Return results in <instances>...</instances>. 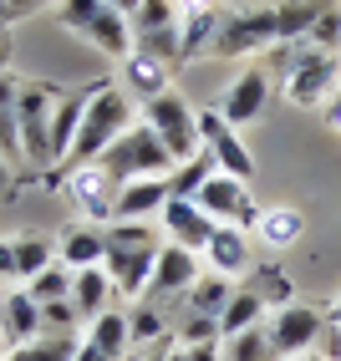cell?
<instances>
[{"label": "cell", "mask_w": 341, "mask_h": 361, "mask_svg": "<svg viewBox=\"0 0 341 361\" xmlns=\"http://www.w3.org/2000/svg\"><path fill=\"white\" fill-rule=\"evenodd\" d=\"M168 239L158 234V224H133V219H112L107 224V259L102 270L112 275V290L117 300H143L153 285V264L163 255Z\"/></svg>", "instance_id": "1"}, {"label": "cell", "mask_w": 341, "mask_h": 361, "mask_svg": "<svg viewBox=\"0 0 341 361\" xmlns=\"http://www.w3.org/2000/svg\"><path fill=\"white\" fill-rule=\"evenodd\" d=\"M138 123V112H133V97L117 82H102V87H92V97H87V117H82V133L77 142H71V158L61 168H87V163H102V153L112 148L117 137H123L128 128Z\"/></svg>", "instance_id": "2"}, {"label": "cell", "mask_w": 341, "mask_h": 361, "mask_svg": "<svg viewBox=\"0 0 341 361\" xmlns=\"http://www.w3.org/2000/svg\"><path fill=\"white\" fill-rule=\"evenodd\" d=\"M174 168H179V163L168 158V148L158 142V133H153L148 123H133V128L102 153V173H107L117 188L133 183V178H168Z\"/></svg>", "instance_id": "3"}, {"label": "cell", "mask_w": 341, "mask_h": 361, "mask_svg": "<svg viewBox=\"0 0 341 361\" xmlns=\"http://www.w3.org/2000/svg\"><path fill=\"white\" fill-rule=\"evenodd\" d=\"M52 112H56V92L46 82H20L16 87V117H20V148H26L31 173H56V153H52Z\"/></svg>", "instance_id": "4"}, {"label": "cell", "mask_w": 341, "mask_h": 361, "mask_svg": "<svg viewBox=\"0 0 341 361\" xmlns=\"http://www.w3.org/2000/svg\"><path fill=\"white\" fill-rule=\"evenodd\" d=\"M143 123H148L158 133V142L168 148V158L174 163H189V158H199V112H193L179 92H163V97L153 102H143Z\"/></svg>", "instance_id": "5"}, {"label": "cell", "mask_w": 341, "mask_h": 361, "mask_svg": "<svg viewBox=\"0 0 341 361\" xmlns=\"http://www.w3.org/2000/svg\"><path fill=\"white\" fill-rule=\"evenodd\" d=\"M336 87H341V61L331 51H311V46H301L290 71L280 77L285 102H296V107H326Z\"/></svg>", "instance_id": "6"}, {"label": "cell", "mask_w": 341, "mask_h": 361, "mask_svg": "<svg viewBox=\"0 0 341 361\" xmlns=\"http://www.w3.org/2000/svg\"><path fill=\"white\" fill-rule=\"evenodd\" d=\"M260 46H280L275 6H250V11H229V16H219V36H214V51H209V56L239 61V56L260 51Z\"/></svg>", "instance_id": "7"}, {"label": "cell", "mask_w": 341, "mask_h": 361, "mask_svg": "<svg viewBox=\"0 0 341 361\" xmlns=\"http://www.w3.org/2000/svg\"><path fill=\"white\" fill-rule=\"evenodd\" d=\"M61 199L77 209V219L87 224H112L117 219V183L102 173V163H87V168H66L56 178Z\"/></svg>", "instance_id": "8"}, {"label": "cell", "mask_w": 341, "mask_h": 361, "mask_svg": "<svg viewBox=\"0 0 341 361\" xmlns=\"http://www.w3.org/2000/svg\"><path fill=\"white\" fill-rule=\"evenodd\" d=\"M265 336H270V346H275V361H296V356H311L316 341L326 336V316L296 300V305H285L265 321Z\"/></svg>", "instance_id": "9"}, {"label": "cell", "mask_w": 341, "mask_h": 361, "mask_svg": "<svg viewBox=\"0 0 341 361\" xmlns=\"http://www.w3.org/2000/svg\"><path fill=\"white\" fill-rule=\"evenodd\" d=\"M199 148L214 158L219 173H234V178H255V153L245 148V137H239V128H229L225 117H219V107H199Z\"/></svg>", "instance_id": "10"}, {"label": "cell", "mask_w": 341, "mask_h": 361, "mask_svg": "<svg viewBox=\"0 0 341 361\" xmlns=\"http://www.w3.org/2000/svg\"><path fill=\"white\" fill-rule=\"evenodd\" d=\"M199 204L214 224H234V229H255V219H260V209H255V199H250V183L245 178H234V173H209V183L199 188Z\"/></svg>", "instance_id": "11"}, {"label": "cell", "mask_w": 341, "mask_h": 361, "mask_svg": "<svg viewBox=\"0 0 341 361\" xmlns=\"http://www.w3.org/2000/svg\"><path fill=\"white\" fill-rule=\"evenodd\" d=\"M265 107H270V71H265V66H245V71L225 87V97H219V117H225L229 128L260 123Z\"/></svg>", "instance_id": "12"}, {"label": "cell", "mask_w": 341, "mask_h": 361, "mask_svg": "<svg viewBox=\"0 0 341 361\" xmlns=\"http://www.w3.org/2000/svg\"><path fill=\"white\" fill-rule=\"evenodd\" d=\"M199 259L204 255H193L184 245H163L158 264H153V285H148V305H168V300H184L193 285H199Z\"/></svg>", "instance_id": "13"}, {"label": "cell", "mask_w": 341, "mask_h": 361, "mask_svg": "<svg viewBox=\"0 0 341 361\" xmlns=\"http://www.w3.org/2000/svg\"><path fill=\"white\" fill-rule=\"evenodd\" d=\"M158 229H163L168 245H184V250H193V255H204L219 224H214L193 199H168V209L158 214Z\"/></svg>", "instance_id": "14"}, {"label": "cell", "mask_w": 341, "mask_h": 361, "mask_svg": "<svg viewBox=\"0 0 341 361\" xmlns=\"http://www.w3.org/2000/svg\"><path fill=\"white\" fill-rule=\"evenodd\" d=\"M56 259L66 264L71 275L77 270H97L107 259V224H87V219H71L56 234Z\"/></svg>", "instance_id": "15"}, {"label": "cell", "mask_w": 341, "mask_h": 361, "mask_svg": "<svg viewBox=\"0 0 341 361\" xmlns=\"http://www.w3.org/2000/svg\"><path fill=\"white\" fill-rule=\"evenodd\" d=\"M168 199H174L168 178H133V183H123V188H117V219L153 224L158 214L168 209Z\"/></svg>", "instance_id": "16"}, {"label": "cell", "mask_w": 341, "mask_h": 361, "mask_svg": "<svg viewBox=\"0 0 341 361\" xmlns=\"http://www.w3.org/2000/svg\"><path fill=\"white\" fill-rule=\"evenodd\" d=\"M41 336V305L31 300L26 285H16V290L0 300V341L6 346H26Z\"/></svg>", "instance_id": "17"}, {"label": "cell", "mask_w": 341, "mask_h": 361, "mask_svg": "<svg viewBox=\"0 0 341 361\" xmlns=\"http://www.w3.org/2000/svg\"><path fill=\"white\" fill-rule=\"evenodd\" d=\"M204 264H209V275H225V280H245L255 270V259H250V245H245V234H239L234 224H219L214 239H209V250H204Z\"/></svg>", "instance_id": "18"}, {"label": "cell", "mask_w": 341, "mask_h": 361, "mask_svg": "<svg viewBox=\"0 0 341 361\" xmlns=\"http://www.w3.org/2000/svg\"><path fill=\"white\" fill-rule=\"evenodd\" d=\"M87 97L92 92H56V112H52V153H56V168L71 158V142L82 133V117H87Z\"/></svg>", "instance_id": "19"}, {"label": "cell", "mask_w": 341, "mask_h": 361, "mask_svg": "<svg viewBox=\"0 0 341 361\" xmlns=\"http://www.w3.org/2000/svg\"><path fill=\"white\" fill-rule=\"evenodd\" d=\"M92 46H97V51H102V56H112V61H128L133 51H138V36H133V20L128 16H117V11H97V20H92V26L82 31Z\"/></svg>", "instance_id": "20"}, {"label": "cell", "mask_w": 341, "mask_h": 361, "mask_svg": "<svg viewBox=\"0 0 341 361\" xmlns=\"http://www.w3.org/2000/svg\"><path fill=\"white\" fill-rule=\"evenodd\" d=\"M112 300H117V290H112V275L102 270V264H97V270H77V275H71V305H77L82 321L107 316Z\"/></svg>", "instance_id": "21"}, {"label": "cell", "mask_w": 341, "mask_h": 361, "mask_svg": "<svg viewBox=\"0 0 341 361\" xmlns=\"http://www.w3.org/2000/svg\"><path fill=\"white\" fill-rule=\"evenodd\" d=\"M123 92L138 97V102H153V97H163V92H174L168 87V66L158 56H148V51H133L123 61Z\"/></svg>", "instance_id": "22"}, {"label": "cell", "mask_w": 341, "mask_h": 361, "mask_svg": "<svg viewBox=\"0 0 341 361\" xmlns=\"http://www.w3.org/2000/svg\"><path fill=\"white\" fill-rule=\"evenodd\" d=\"M16 280L20 285H31L41 270H52L56 264V239H46V234H31V229H16Z\"/></svg>", "instance_id": "23"}, {"label": "cell", "mask_w": 341, "mask_h": 361, "mask_svg": "<svg viewBox=\"0 0 341 361\" xmlns=\"http://www.w3.org/2000/svg\"><path fill=\"white\" fill-rule=\"evenodd\" d=\"M239 285H250V290L265 300V310H270V316H275V310H285V305H296V280H290L280 264H255V270L239 280Z\"/></svg>", "instance_id": "24"}, {"label": "cell", "mask_w": 341, "mask_h": 361, "mask_svg": "<svg viewBox=\"0 0 341 361\" xmlns=\"http://www.w3.org/2000/svg\"><path fill=\"white\" fill-rule=\"evenodd\" d=\"M331 6L326 0H275V26H280V46H290V41H306L311 36V26L321 20Z\"/></svg>", "instance_id": "25"}, {"label": "cell", "mask_w": 341, "mask_h": 361, "mask_svg": "<svg viewBox=\"0 0 341 361\" xmlns=\"http://www.w3.org/2000/svg\"><path fill=\"white\" fill-rule=\"evenodd\" d=\"M265 321H270L265 300L250 290V285H234L229 305L219 310V331H225V336H239V331H255V326H265Z\"/></svg>", "instance_id": "26"}, {"label": "cell", "mask_w": 341, "mask_h": 361, "mask_svg": "<svg viewBox=\"0 0 341 361\" xmlns=\"http://www.w3.org/2000/svg\"><path fill=\"white\" fill-rule=\"evenodd\" d=\"M16 77L0 71V158L6 163H26V148H20V117H16Z\"/></svg>", "instance_id": "27"}, {"label": "cell", "mask_w": 341, "mask_h": 361, "mask_svg": "<svg viewBox=\"0 0 341 361\" xmlns=\"http://www.w3.org/2000/svg\"><path fill=\"white\" fill-rule=\"evenodd\" d=\"M255 234L265 239L270 250H285V245H296V239L306 234V214L301 209H260V219H255Z\"/></svg>", "instance_id": "28"}, {"label": "cell", "mask_w": 341, "mask_h": 361, "mask_svg": "<svg viewBox=\"0 0 341 361\" xmlns=\"http://www.w3.org/2000/svg\"><path fill=\"white\" fill-rule=\"evenodd\" d=\"M229 295H234V280H225V275H199V285L184 295V316H219V310L229 305Z\"/></svg>", "instance_id": "29"}, {"label": "cell", "mask_w": 341, "mask_h": 361, "mask_svg": "<svg viewBox=\"0 0 341 361\" xmlns=\"http://www.w3.org/2000/svg\"><path fill=\"white\" fill-rule=\"evenodd\" d=\"M77 336H52V331H41L36 341H26V346H11L6 351V361H71L77 356Z\"/></svg>", "instance_id": "30"}, {"label": "cell", "mask_w": 341, "mask_h": 361, "mask_svg": "<svg viewBox=\"0 0 341 361\" xmlns=\"http://www.w3.org/2000/svg\"><path fill=\"white\" fill-rule=\"evenodd\" d=\"M219 356L225 361H275V346H270V336H265V326H255V331L225 336V341H219Z\"/></svg>", "instance_id": "31"}, {"label": "cell", "mask_w": 341, "mask_h": 361, "mask_svg": "<svg viewBox=\"0 0 341 361\" xmlns=\"http://www.w3.org/2000/svg\"><path fill=\"white\" fill-rule=\"evenodd\" d=\"M209 173H214V158L199 153V158H189V163H179L174 173H168V188H174V199H199V188L209 183Z\"/></svg>", "instance_id": "32"}, {"label": "cell", "mask_w": 341, "mask_h": 361, "mask_svg": "<svg viewBox=\"0 0 341 361\" xmlns=\"http://www.w3.org/2000/svg\"><path fill=\"white\" fill-rule=\"evenodd\" d=\"M26 290H31V300L36 305H52V300H71V270H66V264L56 259L52 264V270H41L31 285H26Z\"/></svg>", "instance_id": "33"}, {"label": "cell", "mask_w": 341, "mask_h": 361, "mask_svg": "<svg viewBox=\"0 0 341 361\" xmlns=\"http://www.w3.org/2000/svg\"><path fill=\"white\" fill-rule=\"evenodd\" d=\"M225 331H219V316H184L179 321V346L184 351H199V346H219Z\"/></svg>", "instance_id": "34"}, {"label": "cell", "mask_w": 341, "mask_h": 361, "mask_svg": "<svg viewBox=\"0 0 341 361\" xmlns=\"http://www.w3.org/2000/svg\"><path fill=\"white\" fill-rule=\"evenodd\" d=\"M128 326H133V341H158V336L168 331V321H163V305H148V300H138L133 310H128Z\"/></svg>", "instance_id": "35"}, {"label": "cell", "mask_w": 341, "mask_h": 361, "mask_svg": "<svg viewBox=\"0 0 341 361\" xmlns=\"http://www.w3.org/2000/svg\"><path fill=\"white\" fill-rule=\"evenodd\" d=\"M97 11H102V0H56V20L66 31H77V36L97 20Z\"/></svg>", "instance_id": "36"}, {"label": "cell", "mask_w": 341, "mask_h": 361, "mask_svg": "<svg viewBox=\"0 0 341 361\" xmlns=\"http://www.w3.org/2000/svg\"><path fill=\"white\" fill-rule=\"evenodd\" d=\"M306 46H311V51H341V11H326L321 20H316V26H311V36H306Z\"/></svg>", "instance_id": "37"}, {"label": "cell", "mask_w": 341, "mask_h": 361, "mask_svg": "<svg viewBox=\"0 0 341 361\" xmlns=\"http://www.w3.org/2000/svg\"><path fill=\"white\" fill-rule=\"evenodd\" d=\"M77 305L71 300H52V305H41V331H52V336H71V326H77Z\"/></svg>", "instance_id": "38"}, {"label": "cell", "mask_w": 341, "mask_h": 361, "mask_svg": "<svg viewBox=\"0 0 341 361\" xmlns=\"http://www.w3.org/2000/svg\"><path fill=\"white\" fill-rule=\"evenodd\" d=\"M36 11H56V0H0V31L16 26V20H26Z\"/></svg>", "instance_id": "39"}, {"label": "cell", "mask_w": 341, "mask_h": 361, "mask_svg": "<svg viewBox=\"0 0 341 361\" xmlns=\"http://www.w3.org/2000/svg\"><path fill=\"white\" fill-rule=\"evenodd\" d=\"M0 280H16V239H0Z\"/></svg>", "instance_id": "40"}, {"label": "cell", "mask_w": 341, "mask_h": 361, "mask_svg": "<svg viewBox=\"0 0 341 361\" xmlns=\"http://www.w3.org/2000/svg\"><path fill=\"white\" fill-rule=\"evenodd\" d=\"M71 361H112V356H107L102 346H97L92 336H82V346H77V356H71Z\"/></svg>", "instance_id": "41"}, {"label": "cell", "mask_w": 341, "mask_h": 361, "mask_svg": "<svg viewBox=\"0 0 341 361\" xmlns=\"http://www.w3.org/2000/svg\"><path fill=\"white\" fill-rule=\"evenodd\" d=\"M11 188H16V163L0 158V199H11Z\"/></svg>", "instance_id": "42"}, {"label": "cell", "mask_w": 341, "mask_h": 361, "mask_svg": "<svg viewBox=\"0 0 341 361\" xmlns=\"http://www.w3.org/2000/svg\"><path fill=\"white\" fill-rule=\"evenodd\" d=\"M321 112H326V123H331V128H336V133H341V87H336V92H331V102H326V107H321Z\"/></svg>", "instance_id": "43"}, {"label": "cell", "mask_w": 341, "mask_h": 361, "mask_svg": "<svg viewBox=\"0 0 341 361\" xmlns=\"http://www.w3.org/2000/svg\"><path fill=\"white\" fill-rule=\"evenodd\" d=\"M102 6H107V11H117V16H128V20H133V16H138V6H143V0H102Z\"/></svg>", "instance_id": "44"}, {"label": "cell", "mask_w": 341, "mask_h": 361, "mask_svg": "<svg viewBox=\"0 0 341 361\" xmlns=\"http://www.w3.org/2000/svg\"><path fill=\"white\" fill-rule=\"evenodd\" d=\"M168 361H193V356H189L184 346H174V351H168Z\"/></svg>", "instance_id": "45"}, {"label": "cell", "mask_w": 341, "mask_h": 361, "mask_svg": "<svg viewBox=\"0 0 341 361\" xmlns=\"http://www.w3.org/2000/svg\"><path fill=\"white\" fill-rule=\"evenodd\" d=\"M6 46H11V41H6V31H0V71H6Z\"/></svg>", "instance_id": "46"}, {"label": "cell", "mask_w": 341, "mask_h": 361, "mask_svg": "<svg viewBox=\"0 0 341 361\" xmlns=\"http://www.w3.org/2000/svg\"><path fill=\"white\" fill-rule=\"evenodd\" d=\"M138 361H168V351H148V356H138Z\"/></svg>", "instance_id": "47"}, {"label": "cell", "mask_w": 341, "mask_h": 361, "mask_svg": "<svg viewBox=\"0 0 341 361\" xmlns=\"http://www.w3.org/2000/svg\"><path fill=\"white\" fill-rule=\"evenodd\" d=\"M331 321H336V326H341V295H336V305H331Z\"/></svg>", "instance_id": "48"}, {"label": "cell", "mask_w": 341, "mask_h": 361, "mask_svg": "<svg viewBox=\"0 0 341 361\" xmlns=\"http://www.w3.org/2000/svg\"><path fill=\"white\" fill-rule=\"evenodd\" d=\"M296 361H331V356H296Z\"/></svg>", "instance_id": "49"}]
</instances>
